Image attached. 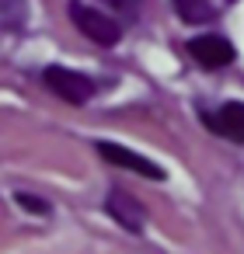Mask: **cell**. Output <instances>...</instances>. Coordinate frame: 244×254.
<instances>
[{
    "label": "cell",
    "instance_id": "cell-1",
    "mask_svg": "<svg viewBox=\"0 0 244 254\" xmlns=\"http://www.w3.org/2000/svg\"><path fill=\"white\" fill-rule=\"evenodd\" d=\"M70 21L81 28V35H87L91 42H98V46H119V39H122V25L112 18V14H105L101 7H87V4H70Z\"/></svg>",
    "mask_w": 244,
    "mask_h": 254
},
{
    "label": "cell",
    "instance_id": "cell-2",
    "mask_svg": "<svg viewBox=\"0 0 244 254\" xmlns=\"http://www.w3.org/2000/svg\"><path fill=\"white\" fill-rule=\"evenodd\" d=\"M42 80H46V87L56 98L70 101V105H84L94 94V80L84 77V73H77V70H67V66H46L42 70Z\"/></svg>",
    "mask_w": 244,
    "mask_h": 254
},
{
    "label": "cell",
    "instance_id": "cell-3",
    "mask_svg": "<svg viewBox=\"0 0 244 254\" xmlns=\"http://www.w3.org/2000/svg\"><path fill=\"white\" fill-rule=\"evenodd\" d=\"M188 53H192V60H195L199 66H206V70H223V66L234 63V46H230L223 35H195V39L188 42Z\"/></svg>",
    "mask_w": 244,
    "mask_h": 254
},
{
    "label": "cell",
    "instance_id": "cell-4",
    "mask_svg": "<svg viewBox=\"0 0 244 254\" xmlns=\"http://www.w3.org/2000/svg\"><path fill=\"white\" fill-rule=\"evenodd\" d=\"M98 153H101V160H108L115 167H126V171H136V174H143L150 181H164L167 178L164 167H157L154 160H147V157H140V153H133V150H126L119 143H98Z\"/></svg>",
    "mask_w": 244,
    "mask_h": 254
},
{
    "label": "cell",
    "instance_id": "cell-5",
    "mask_svg": "<svg viewBox=\"0 0 244 254\" xmlns=\"http://www.w3.org/2000/svg\"><path fill=\"white\" fill-rule=\"evenodd\" d=\"M105 209H108V216L119 223V226H126L129 233H143V223H147V212H143V205L129 195V191H122V188H112L108 191V202H105Z\"/></svg>",
    "mask_w": 244,
    "mask_h": 254
},
{
    "label": "cell",
    "instance_id": "cell-6",
    "mask_svg": "<svg viewBox=\"0 0 244 254\" xmlns=\"http://www.w3.org/2000/svg\"><path fill=\"white\" fill-rule=\"evenodd\" d=\"M206 126L216 136H227L234 143H244V101H227L216 115H206Z\"/></svg>",
    "mask_w": 244,
    "mask_h": 254
},
{
    "label": "cell",
    "instance_id": "cell-7",
    "mask_svg": "<svg viewBox=\"0 0 244 254\" xmlns=\"http://www.w3.org/2000/svg\"><path fill=\"white\" fill-rule=\"evenodd\" d=\"M174 4V14L185 21V25H206L216 18V7L213 0H171Z\"/></svg>",
    "mask_w": 244,
    "mask_h": 254
},
{
    "label": "cell",
    "instance_id": "cell-8",
    "mask_svg": "<svg viewBox=\"0 0 244 254\" xmlns=\"http://www.w3.org/2000/svg\"><path fill=\"white\" fill-rule=\"evenodd\" d=\"M18 202L25 205V209H32V212H39V216H46L49 212V205L39 198V195H25V191H18Z\"/></svg>",
    "mask_w": 244,
    "mask_h": 254
},
{
    "label": "cell",
    "instance_id": "cell-9",
    "mask_svg": "<svg viewBox=\"0 0 244 254\" xmlns=\"http://www.w3.org/2000/svg\"><path fill=\"white\" fill-rule=\"evenodd\" d=\"M105 7H126V0H101Z\"/></svg>",
    "mask_w": 244,
    "mask_h": 254
}]
</instances>
